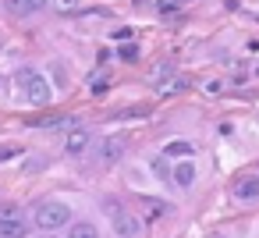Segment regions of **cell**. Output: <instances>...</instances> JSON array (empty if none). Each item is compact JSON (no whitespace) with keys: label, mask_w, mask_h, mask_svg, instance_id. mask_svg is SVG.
<instances>
[{"label":"cell","mask_w":259,"mask_h":238,"mask_svg":"<svg viewBox=\"0 0 259 238\" xmlns=\"http://www.w3.org/2000/svg\"><path fill=\"white\" fill-rule=\"evenodd\" d=\"M36 227L43 231H61V227H71V206L61 203V199H47L36 206Z\"/></svg>","instance_id":"6da1fadb"},{"label":"cell","mask_w":259,"mask_h":238,"mask_svg":"<svg viewBox=\"0 0 259 238\" xmlns=\"http://www.w3.org/2000/svg\"><path fill=\"white\" fill-rule=\"evenodd\" d=\"M153 171L160 174V181H167V178H174V171H170V164H167V156H156V160H153Z\"/></svg>","instance_id":"2e32d148"},{"label":"cell","mask_w":259,"mask_h":238,"mask_svg":"<svg viewBox=\"0 0 259 238\" xmlns=\"http://www.w3.org/2000/svg\"><path fill=\"white\" fill-rule=\"evenodd\" d=\"M107 217H110V224H114V234H121V238H139L142 234V220H139V213H132L128 206H121L117 199H107Z\"/></svg>","instance_id":"3957f363"},{"label":"cell","mask_w":259,"mask_h":238,"mask_svg":"<svg viewBox=\"0 0 259 238\" xmlns=\"http://www.w3.org/2000/svg\"><path fill=\"white\" fill-rule=\"evenodd\" d=\"M25 234H29L25 213L11 203H0V238H25Z\"/></svg>","instance_id":"277c9868"},{"label":"cell","mask_w":259,"mask_h":238,"mask_svg":"<svg viewBox=\"0 0 259 238\" xmlns=\"http://www.w3.org/2000/svg\"><path fill=\"white\" fill-rule=\"evenodd\" d=\"M114 117H117V121H124V117H149V107H146V103H139V107H124V110H117Z\"/></svg>","instance_id":"9a60e30c"},{"label":"cell","mask_w":259,"mask_h":238,"mask_svg":"<svg viewBox=\"0 0 259 238\" xmlns=\"http://www.w3.org/2000/svg\"><path fill=\"white\" fill-rule=\"evenodd\" d=\"M18 86H22L25 100H29V103H36V107H47V103L54 100L50 82H47V78H43L36 68H22V71H18Z\"/></svg>","instance_id":"7a4b0ae2"},{"label":"cell","mask_w":259,"mask_h":238,"mask_svg":"<svg viewBox=\"0 0 259 238\" xmlns=\"http://www.w3.org/2000/svg\"><path fill=\"white\" fill-rule=\"evenodd\" d=\"M11 156H18V146H0V160H11Z\"/></svg>","instance_id":"ffe728a7"},{"label":"cell","mask_w":259,"mask_h":238,"mask_svg":"<svg viewBox=\"0 0 259 238\" xmlns=\"http://www.w3.org/2000/svg\"><path fill=\"white\" fill-rule=\"evenodd\" d=\"M139 206H142V213H146L149 220H156V217H163V213H167V203H163V199H153V195H142V199H139Z\"/></svg>","instance_id":"7c38bea8"},{"label":"cell","mask_w":259,"mask_h":238,"mask_svg":"<svg viewBox=\"0 0 259 238\" xmlns=\"http://www.w3.org/2000/svg\"><path fill=\"white\" fill-rule=\"evenodd\" d=\"M255 75H259V64H255Z\"/></svg>","instance_id":"603a6c76"},{"label":"cell","mask_w":259,"mask_h":238,"mask_svg":"<svg viewBox=\"0 0 259 238\" xmlns=\"http://www.w3.org/2000/svg\"><path fill=\"white\" fill-rule=\"evenodd\" d=\"M135 57H139V47L135 43H124L121 47V61H135Z\"/></svg>","instance_id":"e0dca14e"},{"label":"cell","mask_w":259,"mask_h":238,"mask_svg":"<svg viewBox=\"0 0 259 238\" xmlns=\"http://www.w3.org/2000/svg\"><path fill=\"white\" fill-rule=\"evenodd\" d=\"M68 238H100V231L82 220V224H71V227H68Z\"/></svg>","instance_id":"4fadbf2b"},{"label":"cell","mask_w":259,"mask_h":238,"mask_svg":"<svg viewBox=\"0 0 259 238\" xmlns=\"http://www.w3.org/2000/svg\"><path fill=\"white\" fill-rule=\"evenodd\" d=\"M114 39H117V43H128V39H132V29H117Z\"/></svg>","instance_id":"44dd1931"},{"label":"cell","mask_w":259,"mask_h":238,"mask_svg":"<svg viewBox=\"0 0 259 238\" xmlns=\"http://www.w3.org/2000/svg\"><path fill=\"white\" fill-rule=\"evenodd\" d=\"M178 11V0H160V15H174Z\"/></svg>","instance_id":"d6986e66"},{"label":"cell","mask_w":259,"mask_h":238,"mask_svg":"<svg viewBox=\"0 0 259 238\" xmlns=\"http://www.w3.org/2000/svg\"><path fill=\"white\" fill-rule=\"evenodd\" d=\"M107 89H110V78H96L93 82V96H103Z\"/></svg>","instance_id":"ac0fdd59"},{"label":"cell","mask_w":259,"mask_h":238,"mask_svg":"<svg viewBox=\"0 0 259 238\" xmlns=\"http://www.w3.org/2000/svg\"><path fill=\"white\" fill-rule=\"evenodd\" d=\"M192 153H195V146H192L188 139H170V142L163 146V156H167V160H170V156H174V160H192Z\"/></svg>","instance_id":"9c48e42d"},{"label":"cell","mask_w":259,"mask_h":238,"mask_svg":"<svg viewBox=\"0 0 259 238\" xmlns=\"http://www.w3.org/2000/svg\"><path fill=\"white\" fill-rule=\"evenodd\" d=\"M57 15H78L82 11V0H50Z\"/></svg>","instance_id":"5bb4252c"},{"label":"cell","mask_w":259,"mask_h":238,"mask_svg":"<svg viewBox=\"0 0 259 238\" xmlns=\"http://www.w3.org/2000/svg\"><path fill=\"white\" fill-rule=\"evenodd\" d=\"M139 4H142V0H139Z\"/></svg>","instance_id":"cb8c5ba5"},{"label":"cell","mask_w":259,"mask_h":238,"mask_svg":"<svg viewBox=\"0 0 259 238\" xmlns=\"http://www.w3.org/2000/svg\"><path fill=\"white\" fill-rule=\"evenodd\" d=\"M89 142H93V132H89L85 125H78V128H71V132H68V139H64V153L82 156V153L89 149Z\"/></svg>","instance_id":"5b68a950"},{"label":"cell","mask_w":259,"mask_h":238,"mask_svg":"<svg viewBox=\"0 0 259 238\" xmlns=\"http://www.w3.org/2000/svg\"><path fill=\"white\" fill-rule=\"evenodd\" d=\"M4 8L15 18H32V15H39V11L50 8V0H4Z\"/></svg>","instance_id":"8992f818"},{"label":"cell","mask_w":259,"mask_h":238,"mask_svg":"<svg viewBox=\"0 0 259 238\" xmlns=\"http://www.w3.org/2000/svg\"><path fill=\"white\" fill-rule=\"evenodd\" d=\"M174 185H178V188H192V185H195V164H192V160H181V164L174 167Z\"/></svg>","instance_id":"8fae6325"},{"label":"cell","mask_w":259,"mask_h":238,"mask_svg":"<svg viewBox=\"0 0 259 238\" xmlns=\"http://www.w3.org/2000/svg\"><path fill=\"white\" fill-rule=\"evenodd\" d=\"M4 89H8V82H4V78H0V93H4Z\"/></svg>","instance_id":"7402d4cb"},{"label":"cell","mask_w":259,"mask_h":238,"mask_svg":"<svg viewBox=\"0 0 259 238\" xmlns=\"http://www.w3.org/2000/svg\"><path fill=\"white\" fill-rule=\"evenodd\" d=\"M231 192H234V199L252 203V199H259V178H255V174H241V178H234Z\"/></svg>","instance_id":"52a82bcc"},{"label":"cell","mask_w":259,"mask_h":238,"mask_svg":"<svg viewBox=\"0 0 259 238\" xmlns=\"http://www.w3.org/2000/svg\"><path fill=\"white\" fill-rule=\"evenodd\" d=\"M174 75H178V64H174V61H160V64L149 71V82H153L160 93H167V82H170Z\"/></svg>","instance_id":"ba28073f"},{"label":"cell","mask_w":259,"mask_h":238,"mask_svg":"<svg viewBox=\"0 0 259 238\" xmlns=\"http://www.w3.org/2000/svg\"><path fill=\"white\" fill-rule=\"evenodd\" d=\"M124 156V139H107L103 146H100V160L103 164H117Z\"/></svg>","instance_id":"30bf717a"}]
</instances>
